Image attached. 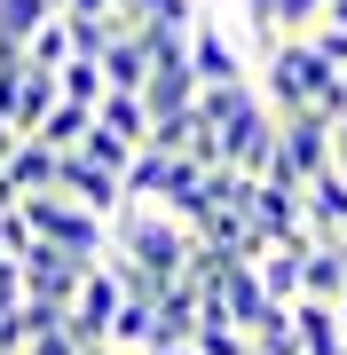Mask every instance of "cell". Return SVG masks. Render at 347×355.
Wrapping results in <instances>:
<instances>
[{
	"label": "cell",
	"mask_w": 347,
	"mask_h": 355,
	"mask_svg": "<svg viewBox=\"0 0 347 355\" xmlns=\"http://www.w3.org/2000/svg\"><path fill=\"white\" fill-rule=\"evenodd\" d=\"M95 127H103V135H118V142H142V135H150V111H142V103L134 95H118V87H103V95H95Z\"/></svg>",
	"instance_id": "cell-13"
},
{
	"label": "cell",
	"mask_w": 347,
	"mask_h": 355,
	"mask_svg": "<svg viewBox=\"0 0 347 355\" xmlns=\"http://www.w3.org/2000/svg\"><path fill=\"white\" fill-rule=\"evenodd\" d=\"M48 103H55V71H16V103H8V135L16 142H24L32 127H39V119H48Z\"/></svg>",
	"instance_id": "cell-11"
},
{
	"label": "cell",
	"mask_w": 347,
	"mask_h": 355,
	"mask_svg": "<svg viewBox=\"0 0 347 355\" xmlns=\"http://www.w3.org/2000/svg\"><path fill=\"white\" fill-rule=\"evenodd\" d=\"M79 135H87V111L55 95V103H48V119H39V127H32L24 142H39V150H79Z\"/></svg>",
	"instance_id": "cell-14"
},
{
	"label": "cell",
	"mask_w": 347,
	"mask_h": 355,
	"mask_svg": "<svg viewBox=\"0 0 347 355\" xmlns=\"http://www.w3.org/2000/svg\"><path fill=\"white\" fill-rule=\"evenodd\" d=\"M16 221H24V237H39V245H64V253H79V261H103V245H111V221H95L87 205H71L64 190L16 198Z\"/></svg>",
	"instance_id": "cell-3"
},
{
	"label": "cell",
	"mask_w": 347,
	"mask_h": 355,
	"mask_svg": "<svg viewBox=\"0 0 347 355\" xmlns=\"http://www.w3.org/2000/svg\"><path fill=\"white\" fill-rule=\"evenodd\" d=\"M79 277H87V261L79 253H64V245H24L16 253V300H39V308H64L71 292H79Z\"/></svg>",
	"instance_id": "cell-5"
},
{
	"label": "cell",
	"mask_w": 347,
	"mask_h": 355,
	"mask_svg": "<svg viewBox=\"0 0 347 355\" xmlns=\"http://www.w3.org/2000/svg\"><path fill=\"white\" fill-rule=\"evenodd\" d=\"M55 95H64V103H79V111H95V95H103V71H95L87 55H71V64L55 71Z\"/></svg>",
	"instance_id": "cell-16"
},
{
	"label": "cell",
	"mask_w": 347,
	"mask_h": 355,
	"mask_svg": "<svg viewBox=\"0 0 347 355\" xmlns=\"http://www.w3.org/2000/svg\"><path fill=\"white\" fill-rule=\"evenodd\" d=\"M332 166V119L316 111H284L276 119V142H269V158H260V182H284V190H300L308 174H323Z\"/></svg>",
	"instance_id": "cell-2"
},
{
	"label": "cell",
	"mask_w": 347,
	"mask_h": 355,
	"mask_svg": "<svg viewBox=\"0 0 347 355\" xmlns=\"http://www.w3.org/2000/svg\"><path fill=\"white\" fill-rule=\"evenodd\" d=\"M142 150V142H118V135H103V127H95V119H87V135H79V158H95V166H111V174H127V158Z\"/></svg>",
	"instance_id": "cell-17"
},
{
	"label": "cell",
	"mask_w": 347,
	"mask_h": 355,
	"mask_svg": "<svg viewBox=\"0 0 347 355\" xmlns=\"http://www.w3.org/2000/svg\"><path fill=\"white\" fill-rule=\"evenodd\" d=\"M300 40H308V48H316V55H323L332 71H347V32H339V24H308Z\"/></svg>",
	"instance_id": "cell-20"
},
{
	"label": "cell",
	"mask_w": 347,
	"mask_h": 355,
	"mask_svg": "<svg viewBox=\"0 0 347 355\" xmlns=\"http://www.w3.org/2000/svg\"><path fill=\"white\" fill-rule=\"evenodd\" d=\"M269 16H276V32L292 40V32H308L316 16H323V0H269Z\"/></svg>",
	"instance_id": "cell-19"
},
{
	"label": "cell",
	"mask_w": 347,
	"mask_h": 355,
	"mask_svg": "<svg viewBox=\"0 0 347 355\" xmlns=\"http://www.w3.org/2000/svg\"><path fill=\"white\" fill-rule=\"evenodd\" d=\"M16 355H79V347H71V331L55 324V331H39V340H24V347H16Z\"/></svg>",
	"instance_id": "cell-21"
},
{
	"label": "cell",
	"mask_w": 347,
	"mask_h": 355,
	"mask_svg": "<svg viewBox=\"0 0 347 355\" xmlns=\"http://www.w3.org/2000/svg\"><path fill=\"white\" fill-rule=\"evenodd\" d=\"M253 95L269 103L276 119H284V111H308V103L323 111V103H332V64H323L308 40L292 32V40H276V48L253 64Z\"/></svg>",
	"instance_id": "cell-1"
},
{
	"label": "cell",
	"mask_w": 347,
	"mask_h": 355,
	"mask_svg": "<svg viewBox=\"0 0 347 355\" xmlns=\"http://www.w3.org/2000/svg\"><path fill=\"white\" fill-rule=\"evenodd\" d=\"M181 64H190V79L197 87H253V55L229 40V24L206 8L190 32H181Z\"/></svg>",
	"instance_id": "cell-4"
},
{
	"label": "cell",
	"mask_w": 347,
	"mask_h": 355,
	"mask_svg": "<svg viewBox=\"0 0 347 355\" xmlns=\"http://www.w3.org/2000/svg\"><path fill=\"white\" fill-rule=\"evenodd\" d=\"M111 8H134V0H111Z\"/></svg>",
	"instance_id": "cell-25"
},
{
	"label": "cell",
	"mask_w": 347,
	"mask_h": 355,
	"mask_svg": "<svg viewBox=\"0 0 347 355\" xmlns=\"http://www.w3.org/2000/svg\"><path fill=\"white\" fill-rule=\"evenodd\" d=\"M190 347H197V355H253V340H244L237 324H197Z\"/></svg>",
	"instance_id": "cell-18"
},
{
	"label": "cell",
	"mask_w": 347,
	"mask_h": 355,
	"mask_svg": "<svg viewBox=\"0 0 347 355\" xmlns=\"http://www.w3.org/2000/svg\"><path fill=\"white\" fill-rule=\"evenodd\" d=\"M118 316V284H111V268L103 261H87V277H79V292L64 300V331H71V347H95L111 331Z\"/></svg>",
	"instance_id": "cell-7"
},
{
	"label": "cell",
	"mask_w": 347,
	"mask_h": 355,
	"mask_svg": "<svg viewBox=\"0 0 347 355\" xmlns=\"http://www.w3.org/2000/svg\"><path fill=\"white\" fill-rule=\"evenodd\" d=\"M332 174H339V182H347V111H339V119H332Z\"/></svg>",
	"instance_id": "cell-22"
},
{
	"label": "cell",
	"mask_w": 347,
	"mask_h": 355,
	"mask_svg": "<svg viewBox=\"0 0 347 355\" xmlns=\"http://www.w3.org/2000/svg\"><path fill=\"white\" fill-rule=\"evenodd\" d=\"M300 237L308 245H339L347 237V182L332 174V166L300 182Z\"/></svg>",
	"instance_id": "cell-9"
},
{
	"label": "cell",
	"mask_w": 347,
	"mask_h": 355,
	"mask_svg": "<svg viewBox=\"0 0 347 355\" xmlns=\"http://www.w3.org/2000/svg\"><path fill=\"white\" fill-rule=\"evenodd\" d=\"M316 24H339V32H347V0H323V16H316Z\"/></svg>",
	"instance_id": "cell-23"
},
{
	"label": "cell",
	"mask_w": 347,
	"mask_h": 355,
	"mask_svg": "<svg viewBox=\"0 0 347 355\" xmlns=\"http://www.w3.org/2000/svg\"><path fill=\"white\" fill-rule=\"evenodd\" d=\"M213 142H221V166H237V174H260V158H269V142H276V111L260 95H244L229 119L213 127Z\"/></svg>",
	"instance_id": "cell-6"
},
{
	"label": "cell",
	"mask_w": 347,
	"mask_h": 355,
	"mask_svg": "<svg viewBox=\"0 0 347 355\" xmlns=\"http://www.w3.org/2000/svg\"><path fill=\"white\" fill-rule=\"evenodd\" d=\"M55 16V0H0V64H16L24 55V40Z\"/></svg>",
	"instance_id": "cell-12"
},
{
	"label": "cell",
	"mask_w": 347,
	"mask_h": 355,
	"mask_svg": "<svg viewBox=\"0 0 347 355\" xmlns=\"http://www.w3.org/2000/svg\"><path fill=\"white\" fill-rule=\"evenodd\" d=\"M55 190H64L71 205H87L95 221H111L118 205H127L118 174H111V166H95V158H79V150H55Z\"/></svg>",
	"instance_id": "cell-8"
},
{
	"label": "cell",
	"mask_w": 347,
	"mask_h": 355,
	"mask_svg": "<svg viewBox=\"0 0 347 355\" xmlns=\"http://www.w3.org/2000/svg\"><path fill=\"white\" fill-rule=\"evenodd\" d=\"M142 355H197V347H190V340H174V347H142Z\"/></svg>",
	"instance_id": "cell-24"
},
{
	"label": "cell",
	"mask_w": 347,
	"mask_h": 355,
	"mask_svg": "<svg viewBox=\"0 0 347 355\" xmlns=\"http://www.w3.org/2000/svg\"><path fill=\"white\" fill-rule=\"evenodd\" d=\"M284 316H292L300 355H347V340H339V324H332V308H323V300H284Z\"/></svg>",
	"instance_id": "cell-10"
},
{
	"label": "cell",
	"mask_w": 347,
	"mask_h": 355,
	"mask_svg": "<svg viewBox=\"0 0 347 355\" xmlns=\"http://www.w3.org/2000/svg\"><path fill=\"white\" fill-rule=\"evenodd\" d=\"M16 64H32V71H64V64H71V32H64V16H48V24L24 40V55H16Z\"/></svg>",
	"instance_id": "cell-15"
}]
</instances>
